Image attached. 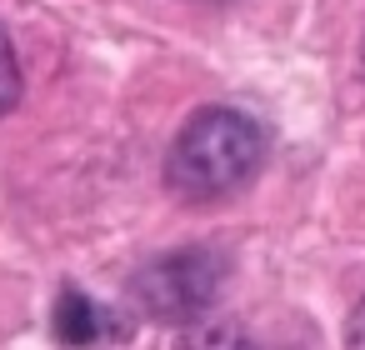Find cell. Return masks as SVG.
I'll return each instance as SVG.
<instances>
[{"label":"cell","instance_id":"obj_1","mask_svg":"<svg viewBox=\"0 0 365 350\" xmlns=\"http://www.w3.org/2000/svg\"><path fill=\"white\" fill-rule=\"evenodd\" d=\"M260 155H265V130L245 110L205 105L180 125V135L165 155V185L180 200H215V195L245 185L255 175Z\"/></svg>","mask_w":365,"mask_h":350},{"label":"cell","instance_id":"obj_2","mask_svg":"<svg viewBox=\"0 0 365 350\" xmlns=\"http://www.w3.org/2000/svg\"><path fill=\"white\" fill-rule=\"evenodd\" d=\"M220 280H225L220 255H210V250H170V255L150 260L145 270H135L130 300H135L150 320L190 325V320H200V315L210 310Z\"/></svg>","mask_w":365,"mask_h":350},{"label":"cell","instance_id":"obj_3","mask_svg":"<svg viewBox=\"0 0 365 350\" xmlns=\"http://www.w3.org/2000/svg\"><path fill=\"white\" fill-rule=\"evenodd\" d=\"M56 335H61L66 345H96V340H120L125 325H120L110 310H101L91 295L61 290V300H56Z\"/></svg>","mask_w":365,"mask_h":350},{"label":"cell","instance_id":"obj_4","mask_svg":"<svg viewBox=\"0 0 365 350\" xmlns=\"http://www.w3.org/2000/svg\"><path fill=\"white\" fill-rule=\"evenodd\" d=\"M175 350H255V345L235 320H190Z\"/></svg>","mask_w":365,"mask_h":350},{"label":"cell","instance_id":"obj_5","mask_svg":"<svg viewBox=\"0 0 365 350\" xmlns=\"http://www.w3.org/2000/svg\"><path fill=\"white\" fill-rule=\"evenodd\" d=\"M16 101H21V66H16V46H11L6 26H0V115Z\"/></svg>","mask_w":365,"mask_h":350},{"label":"cell","instance_id":"obj_6","mask_svg":"<svg viewBox=\"0 0 365 350\" xmlns=\"http://www.w3.org/2000/svg\"><path fill=\"white\" fill-rule=\"evenodd\" d=\"M345 350H365V295H360V305L350 310V325H345Z\"/></svg>","mask_w":365,"mask_h":350}]
</instances>
